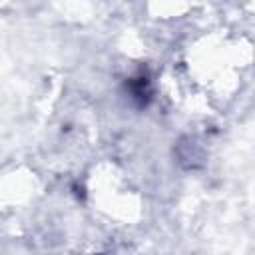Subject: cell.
Returning a JSON list of instances; mask_svg holds the SVG:
<instances>
[{"label":"cell","instance_id":"obj_1","mask_svg":"<svg viewBox=\"0 0 255 255\" xmlns=\"http://www.w3.org/2000/svg\"><path fill=\"white\" fill-rule=\"evenodd\" d=\"M126 90L129 94V100L137 108H145L151 100V82L145 74H137L126 82Z\"/></svg>","mask_w":255,"mask_h":255}]
</instances>
